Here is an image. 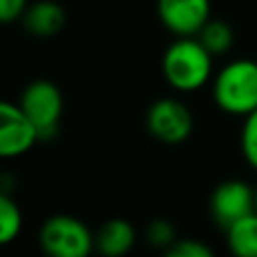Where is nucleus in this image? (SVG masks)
Listing matches in <instances>:
<instances>
[{"label":"nucleus","instance_id":"1","mask_svg":"<svg viewBox=\"0 0 257 257\" xmlns=\"http://www.w3.org/2000/svg\"><path fill=\"white\" fill-rule=\"evenodd\" d=\"M163 76L177 92H195L203 88L213 74V54L197 36H183L171 42L161 58Z\"/></svg>","mask_w":257,"mask_h":257},{"label":"nucleus","instance_id":"2","mask_svg":"<svg viewBox=\"0 0 257 257\" xmlns=\"http://www.w3.org/2000/svg\"><path fill=\"white\" fill-rule=\"evenodd\" d=\"M215 104L233 116H249L257 110V60L239 58L219 68L213 76Z\"/></svg>","mask_w":257,"mask_h":257},{"label":"nucleus","instance_id":"3","mask_svg":"<svg viewBox=\"0 0 257 257\" xmlns=\"http://www.w3.org/2000/svg\"><path fill=\"white\" fill-rule=\"evenodd\" d=\"M38 245L46 257H90L96 249V239L86 223L60 213L42 223Z\"/></svg>","mask_w":257,"mask_h":257},{"label":"nucleus","instance_id":"4","mask_svg":"<svg viewBox=\"0 0 257 257\" xmlns=\"http://www.w3.org/2000/svg\"><path fill=\"white\" fill-rule=\"evenodd\" d=\"M18 104L38 128L40 141L52 139L56 135L64 110V96L54 82L44 78L32 80L22 90Z\"/></svg>","mask_w":257,"mask_h":257},{"label":"nucleus","instance_id":"5","mask_svg":"<svg viewBox=\"0 0 257 257\" xmlns=\"http://www.w3.org/2000/svg\"><path fill=\"white\" fill-rule=\"evenodd\" d=\"M147 131L165 145H179L193 133L195 118L185 102L173 96L157 98L145 116Z\"/></svg>","mask_w":257,"mask_h":257},{"label":"nucleus","instance_id":"6","mask_svg":"<svg viewBox=\"0 0 257 257\" xmlns=\"http://www.w3.org/2000/svg\"><path fill=\"white\" fill-rule=\"evenodd\" d=\"M209 211L213 221L227 229L239 219L255 213V189L241 179H227L219 183L209 197Z\"/></svg>","mask_w":257,"mask_h":257},{"label":"nucleus","instance_id":"7","mask_svg":"<svg viewBox=\"0 0 257 257\" xmlns=\"http://www.w3.org/2000/svg\"><path fill=\"white\" fill-rule=\"evenodd\" d=\"M40 141L38 128L24 114L20 104L4 100L0 104V157L16 159L26 155Z\"/></svg>","mask_w":257,"mask_h":257},{"label":"nucleus","instance_id":"8","mask_svg":"<svg viewBox=\"0 0 257 257\" xmlns=\"http://www.w3.org/2000/svg\"><path fill=\"white\" fill-rule=\"evenodd\" d=\"M157 16L177 38L197 36L211 20V0H157Z\"/></svg>","mask_w":257,"mask_h":257},{"label":"nucleus","instance_id":"9","mask_svg":"<svg viewBox=\"0 0 257 257\" xmlns=\"http://www.w3.org/2000/svg\"><path fill=\"white\" fill-rule=\"evenodd\" d=\"M22 24L26 28V32L40 36V38H48L58 34L64 24H66V12L62 8V4L54 2V0H36L32 4H28L24 16H22Z\"/></svg>","mask_w":257,"mask_h":257},{"label":"nucleus","instance_id":"10","mask_svg":"<svg viewBox=\"0 0 257 257\" xmlns=\"http://www.w3.org/2000/svg\"><path fill=\"white\" fill-rule=\"evenodd\" d=\"M94 239L96 251L102 257H122L135 247L137 231L126 219H108L100 225Z\"/></svg>","mask_w":257,"mask_h":257},{"label":"nucleus","instance_id":"11","mask_svg":"<svg viewBox=\"0 0 257 257\" xmlns=\"http://www.w3.org/2000/svg\"><path fill=\"white\" fill-rule=\"evenodd\" d=\"M225 239L233 257H257V211L227 227Z\"/></svg>","mask_w":257,"mask_h":257},{"label":"nucleus","instance_id":"12","mask_svg":"<svg viewBox=\"0 0 257 257\" xmlns=\"http://www.w3.org/2000/svg\"><path fill=\"white\" fill-rule=\"evenodd\" d=\"M199 42L213 54V56H219V54H227L235 42V34H233V28L225 22V20H219V18H211L197 34Z\"/></svg>","mask_w":257,"mask_h":257},{"label":"nucleus","instance_id":"13","mask_svg":"<svg viewBox=\"0 0 257 257\" xmlns=\"http://www.w3.org/2000/svg\"><path fill=\"white\" fill-rule=\"evenodd\" d=\"M22 221L24 219L18 203L8 193H2L0 195V243L2 245L12 243L20 235Z\"/></svg>","mask_w":257,"mask_h":257},{"label":"nucleus","instance_id":"14","mask_svg":"<svg viewBox=\"0 0 257 257\" xmlns=\"http://www.w3.org/2000/svg\"><path fill=\"white\" fill-rule=\"evenodd\" d=\"M239 145H241V155L245 163L257 171V110L245 116L241 135H239Z\"/></svg>","mask_w":257,"mask_h":257},{"label":"nucleus","instance_id":"15","mask_svg":"<svg viewBox=\"0 0 257 257\" xmlns=\"http://www.w3.org/2000/svg\"><path fill=\"white\" fill-rule=\"evenodd\" d=\"M163 257H215L213 249L199 239H177Z\"/></svg>","mask_w":257,"mask_h":257},{"label":"nucleus","instance_id":"16","mask_svg":"<svg viewBox=\"0 0 257 257\" xmlns=\"http://www.w3.org/2000/svg\"><path fill=\"white\" fill-rule=\"evenodd\" d=\"M147 241L157 249H169L175 239V227L167 219H155L147 227Z\"/></svg>","mask_w":257,"mask_h":257},{"label":"nucleus","instance_id":"17","mask_svg":"<svg viewBox=\"0 0 257 257\" xmlns=\"http://www.w3.org/2000/svg\"><path fill=\"white\" fill-rule=\"evenodd\" d=\"M26 8H28V0H0V20L4 24L22 20Z\"/></svg>","mask_w":257,"mask_h":257},{"label":"nucleus","instance_id":"18","mask_svg":"<svg viewBox=\"0 0 257 257\" xmlns=\"http://www.w3.org/2000/svg\"><path fill=\"white\" fill-rule=\"evenodd\" d=\"M255 209H257V189H255Z\"/></svg>","mask_w":257,"mask_h":257}]
</instances>
